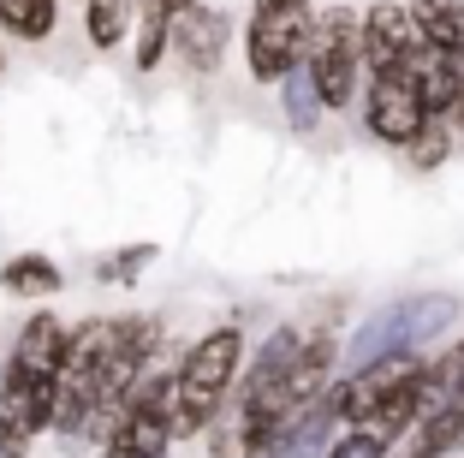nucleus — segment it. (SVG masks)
<instances>
[{"mask_svg": "<svg viewBox=\"0 0 464 458\" xmlns=\"http://www.w3.org/2000/svg\"><path fill=\"white\" fill-rule=\"evenodd\" d=\"M238 369H245V334L232 322L191 339L185 357L173 364V434H203V423L215 417L220 399L232 393Z\"/></svg>", "mask_w": 464, "mask_h": 458, "instance_id": "f257e3e1", "label": "nucleus"}, {"mask_svg": "<svg viewBox=\"0 0 464 458\" xmlns=\"http://www.w3.org/2000/svg\"><path fill=\"white\" fill-rule=\"evenodd\" d=\"M304 78L328 113L357 108L363 54H357V6H310V42H304Z\"/></svg>", "mask_w": 464, "mask_h": 458, "instance_id": "f03ea898", "label": "nucleus"}, {"mask_svg": "<svg viewBox=\"0 0 464 458\" xmlns=\"http://www.w3.org/2000/svg\"><path fill=\"white\" fill-rule=\"evenodd\" d=\"M417 369H423V357H417L411 346H393V351H382V357H369L357 375H345L340 387H334V399H328V404H334V417H340L345 429L369 423L399 387H405V381H417Z\"/></svg>", "mask_w": 464, "mask_h": 458, "instance_id": "7ed1b4c3", "label": "nucleus"}, {"mask_svg": "<svg viewBox=\"0 0 464 458\" xmlns=\"http://www.w3.org/2000/svg\"><path fill=\"white\" fill-rule=\"evenodd\" d=\"M304 42H310V6L292 13H250L245 24V66L256 83H280L286 72L304 66Z\"/></svg>", "mask_w": 464, "mask_h": 458, "instance_id": "20e7f679", "label": "nucleus"}, {"mask_svg": "<svg viewBox=\"0 0 464 458\" xmlns=\"http://www.w3.org/2000/svg\"><path fill=\"white\" fill-rule=\"evenodd\" d=\"M423 120H429V108H423V95H417V83H411L405 66L363 78V132L375 137V143L405 149L411 137L423 132Z\"/></svg>", "mask_w": 464, "mask_h": 458, "instance_id": "39448f33", "label": "nucleus"}, {"mask_svg": "<svg viewBox=\"0 0 464 458\" xmlns=\"http://www.w3.org/2000/svg\"><path fill=\"white\" fill-rule=\"evenodd\" d=\"M423 48H429V42H423V30H417V18H411L405 0H375V6L357 13V54H363V78L393 72V66H411Z\"/></svg>", "mask_w": 464, "mask_h": 458, "instance_id": "423d86ee", "label": "nucleus"}, {"mask_svg": "<svg viewBox=\"0 0 464 458\" xmlns=\"http://www.w3.org/2000/svg\"><path fill=\"white\" fill-rule=\"evenodd\" d=\"M227 42H232V13L227 6H208V0H191V6L173 13L167 54L191 72V78H208V72H220V60H227Z\"/></svg>", "mask_w": 464, "mask_h": 458, "instance_id": "0eeeda50", "label": "nucleus"}, {"mask_svg": "<svg viewBox=\"0 0 464 458\" xmlns=\"http://www.w3.org/2000/svg\"><path fill=\"white\" fill-rule=\"evenodd\" d=\"M60 357H66V322L42 304V310L24 316V327H18V339H13V351H6L0 369H13V375L30 381V387H54Z\"/></svg>", "mask_w": 464, "mask_h": 458, "instance_id": "6e6552de", "label": "nucleus"}, {"mask_svg": "<svg viewBox=\"0 0 464 458\" xmlns=\"http://www.w3.org/2000/svg\"><path fill=\"white\" fill-rule=\"evenodd\" d=\"M60 286H66V274H60L54 257H42V250H18V257L0 262V292L6 297L42 304V297H60Z\"/></svg>", "mask_w": 464, "mask_h": 458, "instance_id": "1a4fd4ad", "label": "nucleus"}, {"mask_svg": "<svg viewBox=\"0 0 464 458\" xmlns=\"http://www.w3.org/2000/svg\"><path fill=\"white\" fill-rule=\"evenodd\" d=\"M167 36H173V13L161 0H137V18H131V54H137V72H161L167 60Z\"/></svg>", "mask_w": 464, "mask_h": 458, "instance_id": "9d476101", "label": "nucleus"}, {"mask_svg": "<svg viewBox=\"0 0 464 458\" xmlns=\"http://www.w3.org/2000/svg\"><path fill=\"white\" fill-rule=\"evenodd\" d=\"M405 6L435 54H459L464 48V0H405Z\"/></svg>", "mask_w": 464, "mask_h": 458, "instance_id": "9b49d317", "label": "nucleus"}, {"mask_svg": "<svg viewBox=\"0 0 464 458\" xmlns=\"http://www.w3.org/2000/svg\"><path fill=\"white\" fill-rule=\"evenodd\" d=\"M60 30V0H0V42H48Z\"/></svg>", "mask_w": 464, "mask_h": 458, "instance_id": "f8f14e48", "label": "nucleus"}, {"mask_svg": "<svg viewBox=\"0 0 464 458\" xmlns=\"http://www.w3.org/2000/svg\"><path fill=\"white\" fill-rule=\"evenodd\" d=\"M131 18H137V0H83V36H90L96 54H113L131 36Z\"/></svg>", "mask_w": 464, "mask_h": 458, "instance_id": "ddd939ff", "label": "nucleus"}, {"mask_svg": "<svg viewBox=\"0 0 464 458\" xmlns=\"http://www.w3.org/2000/svg\"><path fill=\"white\" fill-rule=\"evenodd\" d=\"M155 262V244H131V250H120V257H102L96 262V280H108V286H131L137 274Z\"/></svg>", "mask_w": 464, "mask_h": 458, "instance_id": "4468645a", "label": "nucleus"}, {"mask_svg": "<svg viewBox=\"0 0 464 458\" xmlns=\"http://www.w3.org/2000/svg\"><path fill=\"white\" fill-rule=\"evenodd\" d=\"M387 446H393V441H382L375 429H345L322 458H387Z\"/></svg>", "mask_w": 464, "mask_h": 458, "instance_id": "2eb2a0df", "label": "nucleus"}, {"mask_svg": "<svg viewBox=\"0 0 464 458\" xmlns=\"http://www.w3.org/2000/svg\"><path fill=\"white\" fill-rule=\"evenodd\" d=\"M292 6H310V0H256V13H292Z\"/></svg>", "mask_w": 464, "mask_h": 458, "instance_id": "dca6fc26", "label": "nucleus"}, {"mask_svg": "<svg viewBox=\"0 0 464 458\" xmlns=\"http://www.w3.org/2000/svg\"><path fill=\"white\" fill-rule=\"evenodd\" d=\"M452 60V78H459V90H464V48H459V54H447Z\"/></svg>", "mask_w": 464, "mask_h": 458, "instance_id": "f3484780", "label": "nucleus"}, {"mask_svg": "<svg viewBox=\"0 0 464 458\" xmlns=\"http://www.w3.org/2000/svg\"><path fill=\"white\" fill-rule=\"evenodd\" d=\"M447 404H452V411H459V417H464V387H459V393H452V399H447Z\"/></svg>", "mask_w": 464, "mask_h": 458, "instance_id": "a211bd4d", "label": "nucleus"}, {"mask_svg": "<svg viewBox=\"0 0 464 458\" xmlns=\"http://www.w3.org/2000/svg\"><path fill=\"white\" fill-rule=\"evenodd\" d=\"M161 6H167V13H179V6H191V0H161Z\"/></svg>", "mask_w": 464, "mask_h": 458, "instance_id": "6ab92c4d", "label": "nucleus"}, {"mask_svg": "<svg viewBox=\"0 0 464 458\" xmlns=\"http://www.w3.org/2000/svg\"><path fill=\"white\" fill-rule=\"evenodd\" d=\"M6 60H13V54H6V42H0V72H6Z\"/></svg>", "mask_w": 464, "mask_h": 458, "instance_id": "aec40b11", "label": "nucleus"}]
</instances>
